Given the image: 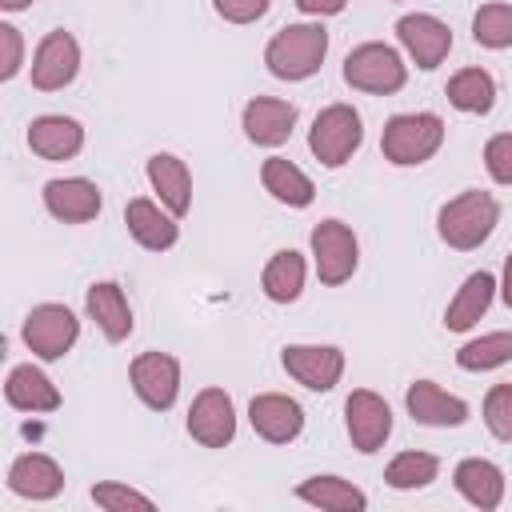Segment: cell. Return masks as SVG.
I'll return each instance as SVG.
<instances>
[{"label": "cell", "instance_id": "obj_9", "mask_svg": "<svg viewBox=\"0 0 512 512\" xmlns=\"http://www.w3.org/2000/svg\"><path fill=\"white\" fill-rule=\"evenodd\" d=\"M80 40L64 28H52L44 32V40L36 44L32 52V64H28V76H32V88L36 92H64L76 76H80Z\"/></svg>", "mask_w": 512, "mask_h": 512}, {"label": "cell", "instance_id": "obj_2", "mask_svg": "<svg viewBox=\"0 0 512 512\" xmlns=\"http://www.w3.org/2000/svg\"><path fill=\"white\" fill-rule=\"evenodd\" d=\"M500 224V200L480 188H464L460 196L444 200L436 212V236L452 252H472L480 248Z\"/></svg>", "mask_w": 512, "mask_h": 512}, {"label": "cell", "instance_id": "obj_15", "mask_svg": "<svg viewBox=\"0 0 512 512\" xmlns=\"http://www.w3.org/2000/svg\"><path fill=\"white\" fill-rule=\"evenodd\" d=\"M296 120H300V112L284 96H252L244 104V112H240L244 140L256 144V148H280L292 136Z\"/></svg>", "mask_w": 512, "mask_h": 512}, {"label": "cell", "instance_id": "obj_25", "mask_svg": "<svg viewBox=\"0 0 512 512\" xmlns=\"http://www.w3.org/2000/svg\"><path fill=\"white\" fill-rule=\"evenodd\" d=\"M452 484H456V492H460L472 508H480V512L500 508V504H504V488H508L500 464H492V460H484V456H464V460L452 468Z\"/></svg>", "mask_w": 512, "mask_h": 512}, {"label": "cell", "instance_id": "obj_21", "mask_svg": "<svg viewBox=\"0 0 512 512\" xmlns=\"http://www.w3.org/2000/svg\"><path fill=\"white\" fill-rule=\"evenodd\" d=\"M496 292H500V280H496L488 268L468 272V276L460 280L456 296H452L448 308H444V328H448V332H472V328L488 316Z\"/></svg>", "mask_w": 512, "mask_h": 512}, {"label": "cell", "instance_id": "obj_31", "mask_svg": "<svg viewBox=\"0 0 512 512\" xmlns=\"http://www.w3.org/2000/svg\"><path fill=\"white\" fill-rule=\"evenodd\" d=\"M436 476H440V456L420 452V448L396 452V456L388 460V468H384V484L396 488V492H420V488H428Z\"/></svg>", "mask_w": 512, "mask_h": 512}, {"label": "cell", "instance_id": "obj_24", "mask_svg": "<svg viewBox=\"0 0 512 512\" xmlns=\"http://www.w3.org/2000/svg\"><path fill=\"white\" fill-rule=\"evenodd\" d=\"M144 176H148L156 200L172 216H188V208H192V172L176 152H152L148 164H144Z\"/></svg>", "mask_w": 512, "mask_h": 512}, {"label": "cell", "instance_id": "obj_16", "mask_svg": "<svg viewBox=\"0 0 512 512\" xmlns=\"http://www.w3.org/2000/svg\"><path fill=\"white\" fill-rule=\"evenodd\" d=\"M248 424L268 444H292L304 432V408L288 392H256L248 400Z\"/></svg>", "mask_w": 512, "mask_h": 512}, {"label": "cell", "instance_id": "obj_23", "mask_svg": "<svg viewBox=\"0 0 512 512\" xmlns=\"http://www.w3.org/2000/svg\"><path fill=\"white\" fill-rule=\"evenodd\" d=\"M4 400H8L16 412H32V416L56 412V408L64 404L56 380H52L40 364H32V360H28V364H16V368L8 372V380H4Z\"/></svg>", "mask_w": 512, "mask_h": 512}, {"label": "cell", "instance_id": "obj_32", "mask_svg": "<svg viewBox=\"0 0 512 512\" xmlns=\"http://www.w3.org/2000/svg\"><path fill=\"white\" fill-rule=\"evenodd\" d=\"M472 40L488 52L512 48V4H504V0L480 4L476 16H472Z\"/></svg>", "mask_w": 512, "mask_h": 512}, {"label": "cell", "instance_id": "obj_33", "mask_svg": "<svg viewBox=\"0 0 512 512\" xmlns=\"http://www.w3.org/2000/svg\"><path fill=\"white\" fill-rule=\"evenodd\" d=\"M88 496H92V504L104 508V512H128V508L152 512V508H156V500H152L148 492H140V488H132V484H120V480H100V484H92Z\"/></svg>", "mask_w": 512, "mask_h": 512}, {"label": "cell", "instance_id": "obj_3", "mask_svg": "<svg viewBox=\"0 0 512 512\" xmlns=\"http://www.w3.org/2000/svg\"><path fill=\"white\" fill-rule=\"evenodd\" d=\"M444 120L436 112H396L384 120L380 152L392 168H420L444 148Z\"/></svg>", "mask_w": 512, "mask_h": 512}, {"label": "cell", "instance_id": "obj_34", "mask_svg": "<svg viewBox=\"0 0 512 512\" xmlns=\"http://www.w3.org/2000/svg\"><path fill=\"white\" fill-rule=\"evenodd\" d=\"M480 416H484V428L492 432V440L512 444V384H492L484 392Z\"/></svg>", "mask_w": 512, "mask_h": 512}, {"label": "cell", "instance_id": "obj_4", "mask_svg": "<svg viewBox=\"0 0 512 512\" xmlns=\"http://www.w3.org/2000/svg\"><path fill=\"white\" fill-rule=\"evenodd\" d=\"M344 84L368 96H392L408 84V56L396 44L364 40L344 56Z\"/></svg>", "mask_w": 512, "mask_h": 512}, {"label": "cell", "instance_id": "obj_29", "mask_svg": "<svg viewBox=\"0 0 512 512\" xmlns=\"http://www.w3.org/2000/svg\"><path fill=\"white\" fill-rule=\"evenodd\" d=\"M444 96H448V104H452L456 112H464V116H488V112L496 108V80H492L488 68L468 64V68H460V72L448 76Z\"/></svg>", "mask_w": 512, "mask_h": 512}, {"label": "cell", "instance_id": "obj_14", "mask_svg": "<svg viewBox=\"0 0 512 512\" xmlns=\"http://www.w3.org/2000/svg\"><path fill=\"white\" fill-rule=\"evenodd\" d=\"M40 200H44V212L60 224H88L104 208V192L88 176H52L40 188Z\"/></svg>", "mask_w": 512, "mask_h": 512}, {"label": "cell", "instance_id": "obj_6", "mask_svg": "<svg viewBox=\"0 0 512 512\" xmlns=\"http://www.w3.org/2000/svg\"><path fill=\"white\" fill-rule=\"evenodd\" d=\"M308 248H312V268H316V280L324 288H340L356 276L360 268V240L352 232V224L328 216L312 228L308 236Z\"/></svg>", "mask_w": 512, "mask_h": 512}, {"label": "cell", "instance_id": "obj_37", "mask_svg": "<svg viewBox=\"0 0 512 512\" xmlns=\"http://www.w3.org/2000/svg\"><path fill=\"white\" fill-rule=\"evenodd\" d=\"M268 8H272V0H212V12L224 24H256L268 16Z\"/></svg>", "mask_w": 512, "mask_h": 512}, {"label": "cell", "instance_id": "obj_35", "mask_svg": "<svg viewBox=\"0 0 512 512\" xmlns=\"http://www.w3.org/2000/svg\"><path fill=\"white\" fill-rule=\"evenodd\" d=\"M484 168H488L492 184L512 188V132H496L484 144Z\"/></svg>", "mask_w": 512, "mask_h": 512}, {"label": "cell", "instance_id": "obj_17", "mask_svg": "<svg viewBox=\"0 0 512 512\" xmlns=\"http://www.w3.org/2000/svg\"><path fill=\"white\" fill-rule=\"evenodd\" d=\"M404 408L424 428H460L472 416L468 400H460L456 392L440 388L436 380H412L408 392H404Z\"/></svg>", "mask_w": 512, "mask_h": 512}, {"label": "cell", "instance_id": "obj_18", "mask_svg": "<svg viewBox=\"0 0 512 512\" xmlns=\"http://www.w3.org/2000/svg\"><path fill=\"white\" fill-rule=\"evenodd\" d=\"M124 228H128V236L140 244V248H148V252H168V248H176V240H180V216H172L160 200H152V196H136V200H128L124 204Z\"/></svg>", "mask_w": 512, "mask_h": 512}, {"label": "cell", "instance_id": "obj_38", "mask_svg": "<svg viewBox=\"0 0 512 512\" xmlns=\"http://www.w3.org/2000/svg\"><path fill=\"white\" fill-rule=\"evenodd\" d=\"M296 8L308 20H324V16H340L348 8V0H296Z\"/></svg>", "mask_w": 512, "mask_h": 512}, {"label": "cell", "instance_id": "obj_1", "mask_svg": "<svg viewBox=\"0 0 512 512\" xmlns=\"http://www.w3.org/2000/svg\"><path fill=\"white\" fill-rule=\"evenodd\" d=\"M328 56V28L320 20H300V24H284L268 44H264V68L284 80V84H300L312 80L324 68Z\"/></svg>", "mask_w": 512, "mask_h": 512}, {"label": "cell", "instance_id": "obj_8", "mask_svg": "<svg viewBox=\"0 0 512 512\" xmlns=\"http://www.w3.org/2000/svg\"><path fill=\"white\" fill-rule=\"evenodd\" d=\"M392 32H396L400 52H404L420 72L440 68V64L448 60V52H452V28H448L440 16H432V12H404Z\"/></svg>", "mask_w": 512, "mask_h": 512}, {"label": "cell", "instance_id": "obj_7", "mask_svg": "<svg viewBox=\"0 0 512 512\" xmlns=\"http://www.w3.org/2000/svg\"><path fill=\"white\" fill-rule=\"evenodd\" d=\"M20 340H24V348H28L36 360L52 364V360H64V356L76 348V340H80V320H76V312H72L68 304L48 300V304L28 308L24 328H20Z\"/></svg>", "mask_w": 512, "mask_h": 512}, {"label": "cell", "instance_id": "obj_12", "mask_svg": "<svg viewBox=\"0 0 512 512\" xmlns=\"http://www.w3.org/2000/svg\"><path fill=\"white\" fill-rule=\"evenodd\" d=\"M344 428L356 452L372 456L384 448V440L392 436V408L380 392L372 388H352L344 400Z\"/></svg>", "mask_w": 512, "mask_h": 512}, {"label": "cell", "instance_id": "obj_30", "mask_svg": "<svg viewBox=\"0 0 512 512\" xmlns=\"http://www.w3.org/2000/svg\"><path fill=\"white\" fill-rule=\"evenodd\" d=\"M504 364H512V328L472 336L456 348V368H464V372H492Z\"/></svg>", "mask_w": 512, "mask_h": 512}, {"label": "cell", "instance_id": "obj_28", "mask_svg": "<svg viewBox=\"0 0 512 512\" xmlns=\"http://www.w3.org/2000/svg\"><path fill=\"white\" fill-rule=\"evenodd\" d=\"M304 284H308V260L296 248H280L268 256L260 272V292L272 304H296L304 296Z\"/></svg>", "mask_w": 512, "mask_h": 512}, {"label": "cell", "instance_id": "obj_5", "mask_svg": "<svg viewBox=\"0 0 512 512\" xmlns=\"http://www.w3.org/2000/svg\"><path fill=\"white\" fill-rule=\"evenodd\" d=\"M364 144V120L352 104H328L312 116L308 128V152L324 168H344Z\"/></svg>", "mask_w": 512, "mask_h": 512}, {"label": "cell", "instance_id": "obj_39", "mask_svg": "<svg viewBox=\"0 0 512 512\" xmlns=\"http://www.w3.org/2000/svg\"><path fill=\"white\" fill-rule=\"evenodd\" d=\"M500 300L512 308V252L504 256V268H500Z\"/></svg>", "mask_w": 512, "mask_h": 512}, {"label": "cell", "instance_id": "obj_26", "mask_svg": "<svg viewBox=\"0 0 512 512\" xmlns=\"http://www.w3.org/2000/svg\"><path fill=\"white\" fill-rule=\"evenodd\" d=\"M296 500L320 508V512H364L368 508V492L336 472H316L308 480L296 484Z\"/></svg>", "mask_w": 512, "mask_h": 512}, {"label": "cell", "instance_id": "obj_19", "mask_svg": "<svg viewBox=\"0 0 512 512\" xmlns=\"http://www.w3.org/2000/svg\"><path fill=\"white\" fill-rule=\"evenodd\" d=\"M8 492L32 504L56 500L64 492V468L48 452H20L8 464Z\"/></svg>", "mask_w": 512, "mask_h": 512}, {"label": "cell", "instance_id": "obj_40", "mask_svg": "<svg viewBox=\"0 0 512 512\" xmlns=\"http://www.w3.org/2000/svg\"><path fill=\"white\" fill-rule=\"evenodd\" d=\"M32 0H0V12H28Z\"/></svg>", "mask_w": 512, "mask_h": 512}, {"label": "cell", "instance_id": "obj_36", "mask_svg": "<svg viewBox=\"0 0 512 512\" xmlns=\"http://www.w3.org/2000/svg\"><path fill=\"white\" fill-rule=\"evenodd\" d=\"M20 68H24V36H20L16 24L4 20V24H0V80H4V84L16 80Z\"/></svg>", "mask_w": 512, "mask_h": 512}, {"label": "cell", "instance_id": "obj_20", "mask_svg": "<svg viewBox=\"0 0 512 512\" xmlns=\"http://www.w3.org/2000/svg\"><path fill=\"white\" fill-rule=\"evenodd\" d=\"M84 312H88V320L100 328V336H104L108 344H124V340L132 336V328H136L132 304H128V296H124V288H120L116 280H96V284H88V292H84Z\"/></svg>", "mask_w": 512, "mask_h": 512}, {"label": "cell", "instance_id": "obj_22", "mask_svg": "<svg viewBox=\"0 0 512 512\" xmlns=\"http://www.w3.org/2000/svg\"><path fill=\"white\" fill-rule=\"evenodd\" d=\"M28 148L52 164L72 160L84 152V124L76 116H64V112H44L28 124Z\"/></svg>", "mask_w": 512, "mask_h": 512}, {"label": "cell", "instance_id": "obj_13", "mask_svg": "<svg viewBox=\"0 0 512 512\" xmlns=\"http://www.w3.org/2000/svg\"><path fill=\"white\" fill-rule=\"evenodd\" d=\"M280 364L308 392H332L344 380V352L336 344H284Z\"/></svg>", "mask_w": 512, "mask_h": 512}, {"label": "cell", "instance_id": "obj_27", "mask_svg": "<svg viewBox=\"0 0 512 512\" xmlns=\"http://www.w3.org/2000/svg\"><path fill=\"white\" fill-rule=\"evenodd\" d=\"M260 184H264V192H268L276 204H284V208H308V204L316 200L312 176H308L300 164H292L288 156H268V160L260 164Z\"/></svg>", "mask_w": 512, "mask_h": 512}, {"label": "cell", "instance_id": "obj_11", "mask_svg": "<svg viewBox=\"0 0 512 512\" xmlns=\"http://www.w3.org/2000/svg\"><path fill=\"white\" fill-rule=\"evenodd\" d=\"M188 436L200 444V448H224L236 440V404L224 388L208 384L192 396L188 404V420H184Z\"/></svg>", "mask_w": 512, "mask_h": 512}, {"label": "cell", "instance_id": "obj_10", "mask_svg": "<svg viewBox=\"0 0 512 512\" xmlns=\"http://www.w3.org/2000/svg\"><path fill=\"white\" fill-rule=\"evenodd\" d=\"M128 384L148 412H168L180 400V360L172 352H140L128 364Z\"/></svg>", "mask_w": 512, "mask_h": 512}]
</instances>
